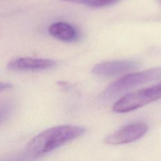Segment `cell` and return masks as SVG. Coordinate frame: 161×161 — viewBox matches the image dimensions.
Returning <instances> with one entry per match:
<instances>
[{"label": "cell", "instance_id": "6da1fadb", "mask_svg": "<svg viewBox=\"0 0 161 161\" xmlns=\"http://www.w3.org/2000/svg\"><path fill=\"white\" fill-rule=\"evenodd\" d=\"M84 132V128L79 126L65 125L53 126L32 138L26 145L24 151L36 160L80 136Z\"/></svg>", "mask_w": 161, "mask_h": 161}, {"label": "cell", "instance_id": "7a4b0ae2", "mask_svg": "<svg viewBox=\"0 0 161 161\" xmlns=\"http://www.w3.org/2000/svg\"><path fill=\"white\" fill-rule=\"evenodd\" d=\"M159 99H161V82L125 95L114 103L112 109L116 113H126Z\"/></svg>", "mask_w": 161, "mask_h": 161}, {"label": "cell", "instance_id": "3957f363", "mask_svg": "<svg viewBox=\"0 0 161 161\" xmlns=\"http://www.w3.org/2000/svg\"><path fill=\"white\" fill-rule=\"evenodd\" d=\"M160 78L161 68L150 69L140 72L130 74L109 86L103 92V96L106 97H114L133 87L157 80Z\"/></svg>", "mask_w": 161, "mask_h": 161}, {"label": "cell", "instance_id": "277c9868", "mask_svg": "<svg viewBox=\"0 0 161 161\" xmlns=\"http://www.w3.org/2000/svg\"><path fill=\"white\" fill-rule=\"evenodd\" d=\"M147 130L148 126L145 123H130L107 136L104 142L108 145H113L129 143L142 138Z\"/></svg>", "mask_w": 161, "mask_h": 161}, {"label": "cell", "instance_id": "5b68a950", "mask_svg": "<svg viewBox=\"0 0 161 161\" xmlns=\"http://www.w3.org/2000/svg\"><path fill=\"white\" fill-rule=\"evenodd\" d=\"M138 67L139 62L132 60L108 61L94 65L92 72L97 76L111 77L131 71Z\"/></svg>", "mask_w": 161, "mask_h": 161}, {"label": "cell", "instance_id": "8992f818", "mask_svg": "<svg viewBox=\"0 0 161 161\" xmlns=\"http://www.w3.org/2000/svg\"><path fill=\"white\" fill-rule=\"evenodd\" d=\"M55 62L49 58L19 57L10 60L7 68L11 71H40L53 67Z\"/></svg>", "mask_w": 161, "mask_h": 161}, {"label": "cell", "instance_id": "52a82bcc", "mask_svg": "<svg viewBox=\"0 0 161 161\" xmlns=\"http://www.w3.org/2000/svg\"><path fill=\"white\" fill-rule=\"evenodd\" d=\"M48 31L53 37L63 42H73L78 38L77 30L70 24L64 22L52 24Z\"/></svg>", "mask_w": 161, "mask_h": 161}, {"label": "cell", "instance_id": "ba28073f", "mask_svg": "<svg viewBox=\"0 0 161 161\" xmlns=\"http://www.w3.org/2000/svg\"><path fill=\"white\" fill-rule=\"evenodd\" d=\"M14 106L11 101H5L0 103V126L8 121L13 115Z\"/></svg>", "mask_w": 161, "mask_h": 161}, {"label": "cell", "instance_id": "9c48e42d", "mask_svg": "<svg viewBox=\"0 0 161 161\" xmlns=\"http://www.w3.org/2000/svg\"><path fill=\"white\" fill-rule=\"evenodd\" d=\"M62 1L71 2L85 4L91 7H104L112 5L119 0H61Z\"/></svg>", "mask_w": 161, "mask_h": 161}, {"label": "cell", "instance_id": "30bf717a", "mask_svg": "<svg viewBox=\"0 0 161 161\" xmlns=\"http://www.w3.org/2000/svg\"><path fill=\"white\" fill-rule=\"evenodd\" d=\"M36 160L29 156L25 151L0 157V161H35Z\"/></svg>", "mask_w": 161, "mask_h": 161}, {"label": "cell", "instance_id": "8fae6325", "mask_svg": "<svg viewBox=\"0 0 161 161\" xmlns=\"http://www.w3.org/2000/svg\"><path fill=\"white\" fill-rule=\"evenodd\" d=\"M12 86V84L10 83L0 82V93L11 89Z\"/></svg>", "mask_w": 161, "mask_h": 161}, {"label": "cell", "instance_id": "7c38bea8", "mask_svg": "<svg viewBox=\"0 0 161 161\" xmlns=\"http://www.w3.org/2000/svg\"><path fill=\"white\" fill-rule=\"evenodd\" d=\"M158 1H160V2L161 3V0H158Z\"/></svg>", "mask_w": 161, "mask_h": 161}]
</instances>
